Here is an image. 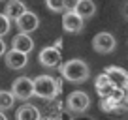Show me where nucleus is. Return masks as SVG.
I'll return each instance as SVG.
<instances>
[{
  "mask_svg": "<svg viewBox=\"0 0 128 120\" xmlns=\"http://www.w3.org/2000/svg\"><path fill=\"white\" fill-rule=\"evenodd\" d=\"M58 68H60V75L70 83H85L90 75L88 66L81 58H72L68 62H64L62 66H58Z\"/></svg>",
  "mask_w": 128,
  "mask_h": 120,
  "instance_id": "nucleus-1",
  "label": "nucleus"
},
{
  "mask_svg": "<svg viewBox=\"0 0 128 120\" xmlns=\"http://www.w3.org/2000/svg\"><path fill=\"white\" fill-rule=\"evenodd\" d=\"M60 92V83L49 75H40L34 79V96L42 100H53Z\"/></svg>",
  "mask_w": 128,
  "mask_h": 120,
  "instance_id": "nucleus-2",
  "label": "nucleus"
},
{
  "mask_svg": "<svg viewBox=\"0 0 128 120\" xmlns=\"http://www.w3.org/2000/svg\"><path fill=\"white\" fill-rule=\"evenodd\" d=\"M12 94L15 96V100H30L34 96V81H30L28 77H17L12 84Z\"/></svg>",
  "mask_w": 128,
  "mask_h": 120,
  "instance_id": "nucleus-3",
  "label": "nucleus"
},
{
  "mask_svg": "<svg viewBox=\"0 0 128 120\" xmlns=\"http://www.w3.org/2000/svg\"><path fill=\"white\" fill-rule=\"evenodd\" d=\"M88 105H90V98H88L87 92H81V90H76V92H72L66 98V107H68V111L76 113V115L85 113L88 109Z\"/></svg>",
  "mask_w": 128,
  "mask_h": 120,
  "instance_id": "nucleus-4",
  "label": "nucleus"
},
{
  "mask_svg": "<svg viewBox=\"0 0 128 120\" xmlns=\"http://www.w3.org/2000/svg\"><path fill=\"white\" fill-rule=\"evenodd\" d=\"M117 47V41L115 38L111 36L109 32H100L96 34L94 40H92V49L100 55H108V53H113Z\"/></svg>",
  "mask_w": 128,
  "mask_h": 120,
  "instance_id": "nucleus-5",
  "label": "nucleus"
},
{
  "mask_svg": "<svg viewBox=\"0 0 128 120\" xmlns=\"http://www.w3.org/2000/svg\"><path fill=\"white\" fill-rule=\"evenodd\" d=\"M104 73L108 75V79L113 83L115 88H120V90H126L128 88V71L119 66H109V68L104 69Z\"/></svg>",
  "mask_w": 128,
  "mask_h": 120,
  "instance_id": "nucleus-6",
  "label": "nucleus"
},
{
  "mask_svg": "<svg viewBox=\"0 0 128 120\" xmlns=\"http://www.w3.org/2000/svg\"><path fill=\"white\" fill-rule=\"evenodd\" d=\"M62 28L68 34H77L83 30V17L77 11H66L62 15Z\"/></svg>",
  "mask_w": 128,
  "mask_h": 120,
  "instance_id": "nucleus-7",
  "label": "nucleus"
},
{
  "mask_svg": "<svg viewBox=\"0 0 128 120\" xmlns=\"http://www.w3.org/2000/svg\"><path fill=\"white\" fill-rule=\"evenodd\" d=\"M15 24H17V28H19V32L30 34V32H34V30L40 26V19H38V15L34 11H28L26 9V11L15 21Z\"/></svg>",
  "mask_w": 128,
  "mask_h": 120,
  "instance_id": "nucleus-8",
  "label": "nucleus"
},
{
  "mask_svg": "<svg viewBox=\"0 0 128 120\" xmlns=\"http://www.w3.org/2000/svg\"><path fill=\"white\" fill-rule=\"evenodd\" d=\"M4 60H6V66L10 69H23L28 64V55H24L21 51H15V49H10V51H6Z\"/></svg>",
  "mask_w": 128,
  "mask_h": 120,
  "instance_id": "nucleus-9",
  "label": "nucleus"
},
{
  "mask_svg": "<svg viewBox=\"0 0 128 120\" xmlns=\"http://www.w3.org/2000/svg\"><path fill=\"white\" fill-rule=\"evenodd\" d=\"M60 60H62L60 49H56V47H45L40 51V62L45 68H58Z\"/></svg>",
  "mask_w": 128,
  "mask_h": 120,
  "instance_id": "nucleus-10",
  "label": "nucleus"
},
{
  "mask_svg": "<svg viewBox=\"0 0 128 120\" xmlns=\"http://www.w3.org/2000/svg\"><path fill=\"white\" fill-rule=\"evenodd\" d=\"M12 49H15V51H21V53H24V55H28V53L34 49V41H32V38L28 36V34L19 32L17 36H13V40H12Z\"/></svg>",
  "mask_w": 128,
  "mask_h": 120,
  "instance_id": "nucleus-11",
  "label": "nucleus"
},
{
  "mask_svg": "<svg viewBox=\"0 0 128 120\" xmlns=\"http://www.w3.org/2000/svg\"><path fill=\"white\" fill-rule=\"evenodd\" d=\"M26 11V6H24V2H21V0H10L8 4H6V17H8L10 21H17L23 13Z\"/></svg>",
  "mask_w": 128,
  "mask_h": 120,
  "instance_id": "nucleus-12",
  "label": "nucleus"
},
{
  "mask_svg": "<svg viewBox=\"0 0 128 120\" xmlns=\"http://www.w3.org/2000/svg\"><path fill=\"white\" fill-rule=\"evenodd\" d=\"M96 90H98V94H100V98H108L111 96V92L115 90V86H113V83L108 79V75L106 73H100V75L96 77Z\"/></svg>",
  "mask_w": 128,
  "mask_h": 120,
  "instance_id": "nucleus-13",
  "label": "nucleus"
},
{
  "mask_svg": "<svg viewBox=\"0 0 128 120\" xmlns=\"http://www.w3.org/2000/svg\"><path fill=\"white\" fill-rule=\"evenodd\" d=\"M15 118L17 120H40V111L34 105H23L15 113Z\"/></svg>",
  "mask_w": 128,
  "mask_h": 120,
  "instance_id": "nucleus-14",
  "label": "nucleus"
},
{
  "mask_svg": "<svg viewBox=\"0 0 128 120\" xmlns=\"http://www.w3.org/2000/svg\"><path fill=\"white\" fill-rule=\"evenodd\" d=\"M77 13H79L83 19H88L96 13V4L94 0H79V4H77Z\"/></svg>",
  "mask_w": 128,
  "mask_h": 120,
  "instance_id": "nucleus-15",
  "label": "nucleus"
},
{
  "mask_svg": "<svg viewBox=\"0 0 128 120\" xmlns=\"http://www.w3.org/2000/svg\"><path fill=\"white\" fill-rule=\"evenodd\" d=\"M15 103V96L12 94V90H0V111L2 109H12Z\"/></svg>",
  "mask_w": 128,
  "mask_h": 120,
  "instance_id": "nucleus-16",
  "label": "nucleus"
},
{
  "mask_svg": "<svg viewBox=\"0 0 128 120\" xmlns=\"http://www.w3.org/2000/svg\"><path fill=\"white\" fill-rule=\"evenodd\" d=\"M45 6L55 13L64 11V0H45Z\"/></svg>",
  "mask_w": 128,
  "mask_h": 120,
  "instance_id": "nucleus-17",
  "label": "nucleus"
},
{
  "mask_svg": "<svg viewBox=\"0 0 128 120\" xmlns=\"http://www.w3.org/2000/svg\"><path fill=\"white\" fill-rule=\"evenodd\" d=\"M10 24H12V21L6 17V13H0V38H4L10 32Z\"/></svg>",
  "mask_w": 128,
  "mask_h": 120,
  "instance_id": "nucleus-18",
  "label": "nucleus"
},
{
  "mask_svg": "<svg viewBox=\"0 0 128 120\" xmlns=\"http://www.w3.org/2000/svg\"><path fill=\"white\" fill-rule=\"evenodd\" d=\"M77 4H79V0H64V9L66 11H76Z\"/></svg>",
  "mask_w": 128,
  "mask_h": 120,
  "instance_id": "nucleus-19",
  "label": "nucleus"
},
{
  "mask_svg": "<svg viewBox=\"0 0 128 120\" xmlns=\"http://www.w3.org/2000/svg\"><path fill=\"white\" fill-rule=\"evenodd\" d=\"M6 55V43H4V40L0 38V56H4Z\"/></svg>",
  "mask_w": 128,
  "mask_h": 120,
  "instance_id": "nucleus-20",
  "label": "nucleus"
},
{
  "mask_svg": "<svg viewBox=\"0 0 128 120\" xmlns=\"http://www.w3.org/2000/svg\"><path fill=\"white\" fill-rule=\"evenodd\" d=\"M124 19H126V21H128V4H126V6H124Z\"/></svg>",
  "mask_w": 128,
  "mask_h": 120,
  "instance_id": "nucleus-21",
  "label": "nucleus"
},
{
  "mask_svg": "<svg viewBox=\"0 0 128 120\" xmlns=\"http://www.w3.org/2000/svg\"><path fill=\"white\" fill-rule=\"evenodd\" d=\"M124 103L128 105V88H126V92H124Z\"/></svg>",
  "mask_w": 128,
  "mask_h": 120,
  "instance_id": "nucleus-22",
  "label": "nucleus"
},
{
  "mask_svg": "<svg viewBox=\"0 0 128 120\" xmlns=\"http://www.w3.org/2000/svg\"><path fill=\"white\" fill-rule=\"evenodd\" d=\"M0 120H8V118H6V115H4V113H0Z\"/></svg>",
  "mask_w": 128,
  "mask_h": 120,
  "instance_id": "nucleus-23",
  "label": "nucleus"
}]
</instances>
